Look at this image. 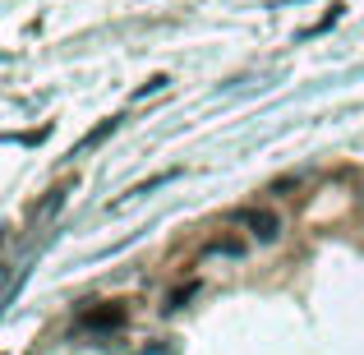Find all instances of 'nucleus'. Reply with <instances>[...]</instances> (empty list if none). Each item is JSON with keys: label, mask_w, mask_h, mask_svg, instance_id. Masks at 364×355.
I'll list each match as a JSON object with an SVG mask.
<instances>
[{"label": "nucleus", "mask_w": 364, "mask_h": 355, "mask_svg": "<svg viewBox=\"0 0 364 355\" xmlns=\"http://www.w3.org/2000/svg\"><path fill=\"white\" fill-rule=\"evenodd\" d=\"M245 222L254 226L258 240H277V231H282V222H277L272 213H245Z\"/></svg>", "instance_id": "nucleus-1"}, {"label": "nucleus", "mask_w": 364, "mask_h": 355, "mask_svg": "<svg viewBox=\"0 0 364 355\" xmlns=\"http://www.w3.org/2000/svg\"><path fill=\"white\" fill-rule=\"evenodd\" d=\"M116 124H120L116 116H111V120H102V124H97V129H92V134H88V139H83V143H79V152H83V148H97V143H102V139H107V134H111V129H116Z\"/></svg>", "instance_id": "nucleus-3"}, {"label": "nucleus", "mask_w": 364, "mask_h": 355, "mask_svg": "<svg viewBox=\"0 0 364 355\" xmlns=\"http://www.w3.org/2000/svg\"><path fill=\"white\" fill-rule=\"evenodd\" d=\"M65 194H70V185H55L51 194H46V203L37 208L33 217H37V222H46V217H55V213H60V203H65Z\"/></svg>", "instance_id": "nucleus-2"}]
</instances>
